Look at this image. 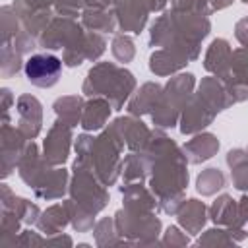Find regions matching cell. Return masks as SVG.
<instances>
[{"label": "cell", "mask_w": 248, "mask_h": 248, "mask_svg": "<svg viewBox=\"0 0 248 248\" xmlns=\"http://www.w3.org/2000/svg\"><path fill=\"white\" fill-rule=\"evenodd\" d=\"M62 62L52 54H35L25 62V76L37 87H50L58 81Z\"/></svg>", "instance_id": "6da1fadb"}]
</instances>
